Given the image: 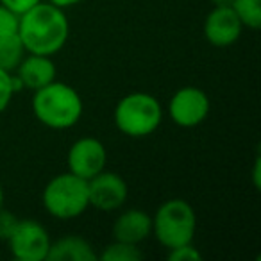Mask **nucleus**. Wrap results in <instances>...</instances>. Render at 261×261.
Returning a JSON list of instances; mask_svg holds the SVG:
<instances>
[{
  "instance_id": "f03ea898",
  "label": "nucleus",
  "mask_w": 261,
  "mask_h": 261,
  "mask_svg": "<svg viewBox=\"0 0 261 261\" xmlns=\"http://www.w3.org/2000/svg\"><path fill=\"white\" fill-rule=\"evenodd\" d=\"M33 113L48 129H70L83 116V98L70 84L52 81L34 91Z\"/></svg>"
},
{
  "instance_id": "a211bd4d",
  "label": "nucleus",
  "mask_w": 261,
  "mask_h": 261,
  "mask_svg": "<svg viewBox=\"0 0 261 261\" xmlns=\"http://www.w3.org/2000/svg\"><path fill=\"white\" fill-rule=\"evenodd\" d=\"M18 22L20 16L16 13H13L11 9L0 4V36L18 33Z\"/></svg>"
},
{
  "instance_id": "f3484780",
  "label": "nucleus",
  "mask_w": 261,
  "mask_h": 261,
  "mask_svg": "<svg viewBox=\"0 0 261 261\" xmlns=\"http://www.w3.org/2000/svg\"><path fill=\"white\" fill-rule=\"evenodd\" d=\"M15 86H13V72L0 68V113L8 109L13 95H15Z\"/></svg>"
},
{
  "instance_id": "6ab92c4d",
  "label": "nucleus",
  "mask_w": 261,
  "mask_h": 261,
  "mask_svg": "<svg viewBox=\"0 0 261 261\" xmlns=\"http://www.w3.org/2000/svg\"><path fill=\"white\" fill-rule=\"evenodd\" d=\"M168 259L170 261H200L202 259V254L197 250V247H193V242H192V243H185V245L168 250Z\"/></svg>"
},
{
  "instance_id": "4468645a",
  "label": "nucleus",
  "mask_w": 261,
  "mask_h": 261,
  "mask_svg": "<svg viewBox=\"0 0 261 261\" xmlns=\"http://www.w3.org/2000/svg\"><path fill=\"white\" fill-rule=\"evenodd\" d=\"M25 48L20 40L18 33L8 34V36H0V68L8 70V72H15L16 66L25 56Z\"/></svg>"
},
{
  "instance_id": "7ed1b4c3",
  "label": "nucleus",
  "mask_w": 261,
  "mask_h": 261,
  "mask_svg": "<svg viewBox=\"0 0 261 261\" xmlns=\"http://www.w3.org/2000/svg\"><path fill=\"white\" fill-rule=\"evenodd\" d=\"M113 118L122 135L129 138H145L161 125L163 108L154 95L133 91L118 100Z\"/></svg>"
},
{
  "instance_id": "aec40b11",
  "label": "nucleus",
  "mask_w": 261,
  "mask_h": 261,
  "mask_svg": "<svg viewBox=\"0 0 261 261\" xmlns=\"http://www.w3.org/2000/svg\"><path fill=\"white\" fill-rule=\"evenodd\" d=\"M20 218L16 217L15 213H11V211H8L6 207H2L0 210V240H6L8 242V238L13 234V231H15V227L18 225Z\"/></svg>"
},
{
  "instance_id": "2eb2a0df",
  "label": "nucleus",
  "mask_w": 261,
  "mask_h": 261,
  "mask_svg": "<svg viewBox=\"0 0 261 261\" xmlns=\"http://www.w3.org/2000/svg\"><path fill=\"white\" fill-rule=\"evenodd\" d=\"M143 257H145V254L140 249V245L118 242V240H113V242L98 254V259H102V261H140V259H143Z\"/></svg>"
},
{
  "instance_id": "412c9836",
  "label": "nucleus",
  "mask_w": 261,
  "mask_h": 261,
  "mask_svg": "<svg viewBox=\"0 0 261 261\" xmlns=\"http://www.w3.org/2000/svg\"><path fill=\"white\" fill-rule=\"evenodd\" d=\"M41 0H0V4L6 6L8 9H11L13 13H16L18 16H22L23 13H27L29 9H33L36 4H40Z\"/></svg>"
},
{
  "instance_id": "9d476101",
  "label": "nucleus",
  "mask_w": 261,
  "mask_h": 261,
  "mask_svg": "<svg viewBox=\"0 0 261 261\" xmlns=\"http://www.w3.org/2000/svg\"><path fill=\"white\" fill-rule=\"evenodd\" d=\"M243 25L232 8H213L204 20V36L213 47H231L242 36Z\"/></svg>"
},
{
  "instance_id": "5701e85b",
  "label": "nucleus",
  "mask_w": 261,
  "mask_h": 261,
  "mask_svg": "<svg viewBox=\"0 0 261 261\" xmlns=\"http://www.w3.org/2000/svg\"><path fill=\"white\" fill-rule=\"evenodd\" d=\"M47 2H50V4L58 6V8H61V9H68V8H72V6H77L79 2H83V0H47Z\"/></svg>"
},
{
  "instance_id": "9b49d317",
  "label": "nucleus",
  "mask_w": 261,
  "mask_h": 261,
  "mask_svg": "<svg viewBox=\"0 0 261 261\" xmlns=\"http://www.w3.org/2000/svg\"><path fill=\"white\" fill-rule=\"evenodd\" d=\"M56 65L50 59V56L41 54H27L16 66L15 75L20 79L23 90H40V88L50 84L56 81Z\"/></svg>"
},
{
  "instance_id": "4be33fe9",
  "label": "nucleus",
  "mask_w": 261,
  "mask_h": 261,
  "mask_svg": "<svg viewBox=\"0 0 261 261\" xmlns=\"http://www.w3.org/2000/svg\"><path fill=\"white\" fill-rule=\"evenodd\" d=\"M252 179H254V186H256V188H259V186H261V160H259V158H256V163H254Z\"/></svg>"
},
{
  "instance_id": "0eeeda50",
  "label": "nucleus",
  "mask_w": 261,
  "mask_h": 261,
  "mask_svg": "<svg viewBox=\"0 0 261 261\" xmlns=\"http://www.w3.org/2000/svg\"><path fill=\"white\" fill-rule=\"evenodd\" d=\"M129 197V186L125 179L115 172L104 168L88 179V200L90 206L98 211H116L125 204Z\"/></svg>"
},
{
  "instance_id": "423d86ee",
  "label": "nucleus",
  "mask_w": 261,
  "mask_h": 261,
  "mask_svg": "<svg viewBox=\"0 0 261 261\" xmlns=\"http://www.w3.org/2000/svg\"><path fill=\"white\" fill-rule=\"evenodd\" d=\"M50 236L47 229L36 220H20L13 234L8 238V245L13 257L18 261H45L50 250Z\"/></svg>"
},
{
  "instance_id": "f8f14e48",
  "label": "nucleus",
  "mask_w": 261,
  "mask_h": 261,
  "mask_svg": "<svg viewBox=\"0 0 261 261\" xmlns=\"http://www.w3.org/2000/svg\"><path fill=\"white\" fill-rule=\"evenodd\" d=\"M152 234V217L143 210H127L113 224V240L140 245Z\"/></svg>"
},
{
  "instance_id": "6e6552de",
  "label": "nucleus",
  "mask_w": 261,
  "mask_h": 261,
  "mask_svg": "<svg viewBox=\"0 0 261 261\" xmlns=\"http://www.w3.org/2000/svg\"><path fill=\"white\" fill-rule=\"evenodd\" d=\"M168 115L179 127H195L210 115V98L200 88L185 86L172 95Z\"/></svg>"
},
{
  "instance_id": "ddd939ff",
  "label": "nucleus",
  "mask_w": 261,
  "mask_h": 261,
  "mask_svg": "<svg viewBox=\"0 0 261 261\" xmlns=\"http://www.w3.org/2000/svg\"><path fill=\"white\" fill-rule=\"evenodd\" d=\"M48 261H97L95 247L83 236H65L50 243Z\"/></svg>"
},
{
  "instance_id": "39448f33",
  "label": "nucleus",
  "mask_w": 261,
  "mask_h": 261,
  "mask_svg": "<svg viewBox=\"0 0 261 261\" xmlns=\"http://www.w3.org/2000/svg\"><path fill=\"white\" fill-rule=\"evenodd\" d=\"M41 202L48 215L59 220H72L90 207L88 181L65 172L47 182L41 193Z\"/></svg>"
},
{
  "instance_id": "dca6fc26",
  "label": "nucleus",
  "mask_w": 261,
  "mask_h": 261,
  "mask_svg": "<svg viewBox=\"0 0 261 261\" xmlns=\"http://www.w3.org/2000/svg\"><path fill=\"white\" fill-rule=\"evenodd\" d=\"M232 11L240 18L243 27L247 29H259L261 25V0H234Z\"/></svg>"
},
{
  "instance_id": "f257e3e1",
  "label": "nucleus",
  "mask_w": 261,
  "mask_h": 261,
  "mask_svg": "<svg viewBox=\"0 0 261 261\" xmlns=\"http://www.w3.org/2000/svg\"><path fill=\"white\" fill-rule=\"evenodd\" d=\"M70 23L65 9L43 2L23 13L18 22V36L27 54L54 56L65 47Z\"/></svg>"
},
{
  "instance_id": "b1692460",
  "label": "nucleus",
  "mask_w": 261,
  "mask_h": 261,
  "mask_svg": "<svg viewBox=\"0 0 261 261\" xmlns=\"http://www.w3.org/2000/svg\"><path fill=\"white\" fill-rule=\"evenodd\" d=\"M215 8H231L234 0H211Z\"/></svg>"
},
{
  "instance_id": "20e7f679",
  "label": "nucleus",
  "mask_w": 261,
  "mask_h": 261,
  "mask_svg": "<svg viewBox=\"0 0 261 261\" xmlns=\"http://www.w3.org/2000/svg\"><path fill=\"white\" fill-rule=\"evenodd\" d=\"M197 215L185 199L165 200L152 217V234L168 250L192 243L195 238Z\"/></svg>"
},
{
  "instance_id": "1a4fd4ad",
  "label": "nucleus",
  "mask_w": 261,
  "mask_h": 261,
  "mask_svg": "<svg viewBox=\"0 0 261 261\" xmlns=\"http://www.w3.org/2000/svg\"><path fill=\"white\" fill-rule=\"evenodd\" d=\"M108 163V150L104 143L97 138H79L72 143L66 154V165L68 172L83 179H91L102 172Z\"/></svg>"
},
{
  "instance_id": "393cba45",
  "label": "nucleus",
  "mask_w": 261,
  "mask_h": 261,
  "mask_svg": "<svg viewBox=\"0 0 261 261\" xmlns=\"http://www.w3.org/2000/svg\"><path fill=\"white\" fill-rule=\"evenodd\" d=\"M4 207V188H2V182H0V210Z\"/></svg>"
}]
</instances>
